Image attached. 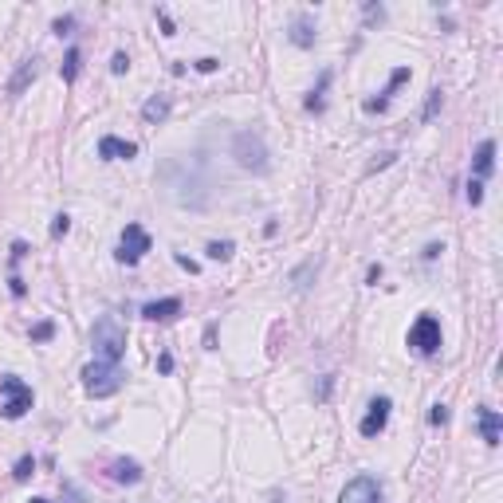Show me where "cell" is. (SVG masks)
I'll return each instance as SVG.
<instances>
[{
    "label": "cell",
    "instance_id": "1",
    "mask_svg": "<svg viewBox=\"0 0 503 503\" xmlns=\"http://www.w3.org/2000/svg\"><path fill=\"white\" fill-rule=\"evenodd\" d=\"M90 350H95V362H110L119 365L122 354H126V326L114 315H102L90 330Z\"/></svg>",
    "mask_w": 503,
    "mask_h": 503
},
{
    "label": "cell",
    "instance_id": "2",
    "mask_svg": "<svg viewBox=\"0 0 503 503\" xmlns=\"http://www.w3.org/2000/svg\"><path fill=\"white\" fill-rule=\"evenodd\" d=\"M232 158H236L248 173H267V169H271V154H267L264 138H260L256 130H240L236 138H232Z\"/></svg>",
    "mask_w": 503,
    "mask_h": 503
},
{
    "label": "cell",
    "instance_id": "3",
    "mask_svg": "<svg viewBox=\"0 0 503 503\" xmlns=\"http://www.w3.org/2000/svg\"><path fill=\"white\" fill-rule=\"evenodd\" d=\"M32 385L24 382V377H16V374H4L0 377V413L8 417V421H20L24 413L32 409Z\"/></svg>",
    "mask_w": 503,
    "mask_h": 503
},
{
    "label": "cell",
    "instance_id": "4",
    "mask_svg": "<svg viewBox=\"0 0 503 503\" xmlns=\"http://www.w3.org/2000/svg\"><path fill=\"white\" fill-rule=\"evenodd\" d=\"M83 385H87L90 397H110L122 389V370L110 362H90L83 365Z\"/></svg>",
    "mask_w": 503,
    "mask_h": 503
},
{
    "label": "cell",
    "instance_id": "5",
    "mask_svg": "<svg viewBox=\"0 0 503 503\" xmlns=\"http://www.w3.org/2000/svg\"><path fill=\"white\" fill-rule=\"evenodd\" d=\"M149 248H154V244H149L146 228H142V224H126V228H122V240H119V252H114V256H119V264L134 267L149 252Z\"/></svg>",
    "mask_w": 503,
    "mask_h": 503
},
{
    "label": "cell",
    "instance_id": "6",
    "mask_svg": "<svg viewBox=\"0 0 503 503\" xmlns=\"http://www.w3.org/2000/svg\"><path fill=\"white\" fill-rule=\"evenodd\" d=\"M409 346H413L421 358L436 354V350H441V323H436L433 315H421L413 326H409Z\"/></svg>",
    "mask_w": 503,
    "mask_h": 503
},
{
    "label": "cell",
    "instance_id": "7",
    "mask_svg": "<svg viewBox=\"0 0 503 503\" xmlns=\"http://www.w3.org/2000/svg\"><path fill=\"white\" fill-rule=\"evenodd\" d=\"M377 499H382V488H377L374 476H354L338 492V503H377Z\"/></svg>",
    "mask_w": 503,
    "mask_h": 503
},
{
    "label": "cell",
    "instance_id": "8",
    "mask_svg": "<svg viewBox=\"0 0 503 503\" xmlns=\"http://www.w3.org/2000/svg\"><path fill=\"white\" fill-rule=\"evenodd\" d=\"M389 409H394L389 397H374L370 409H365V417H362V424H358V433H362V436H377L385 429V421H389Z\"/></svg>",
    "mask_w": 503,
    "mask_h": 503
},
{
    "label": "cell",
    "instance_id": "9",
    "mask_svg": "<svg viewBox=\"0 0 503 503\" xmlns=\"http://www.w3.org/2000/svg\"><path fill=\"white\" fill-rule=\"evenodd\" d=\"M36 75H40V60L36 55H28V60H20V67L12 71V79H8V99H20L24 90L36 83Z\"/></svg>",
    "mask_w": 503,
    "mask_h": 503
},
{
    "label": "cell",
    "instance_id": "10",
    "mask_svg": "<svg viewBox=\"0 0 503 503\" xmlns=\"http://www.w3.org/2000/svg\"><path fill=\"white\" fill-rule=\"evenodd\" d=\"M134 154H138V146L126 142V138H114V134H102L99 138V158L102 161H130Z\"/></svg>",
    "mask_w": 503,
    "mask_h": 503
},
{
    "label": "cell",
    "instance_id": "11",
    "mask_svg": "<svg viewBox=\"0 0 503 503\" xmlns=\"http://www.w3.org/2000/svg\"><path fill=\"white\" fill-rule=\"evenodd\" d=\"M401 83H409V67H397L394 75H389L382 99H365V114H382V110H389V99H394V90L401 87Z\"/></svg>",
    "mask_w": 503,
    "mask_h": 503
},
{
    "label": "cell",
    "instance_id": "12",
    "mask_svg": "<svg viewBox=\"0 0 503 503\" xmlns=\"http://www.w3.org/2000/svg\"><path fill=\"white\" fill-rule=\"evenodd\" d=\"M181 315V299H158V303H146L142 307V318H149V323H169V318Z\"/></svg>",
    "mask_w": 503,
    "mask_h": 503
},
{
    "label": "cell",
    "instance_id": "13",
    "mask_svg": "<svg viewBox=\"0 0 503 503\" xmlns=\"http://www.w3.org/2000/svg\"><path fill=\"white\" fill-rule=\"evenodd\" d=\"M472 169H476V181H488L495 169V142L483 138L480 146H476V158H472Z\"/></svg>",
    "mask_w": 503,
    "mask_h": 503
},
{
    "label": "cell",
    "instance_id": "14",
    "mask_svg": "<svg viewBox=\"0 0 503 503\" xmlns=\"http://www.w3.org/2000/svg\"><path fill=\"white\" fill-rule=\"evenodd\" d=\"M476 421H480V433H483V441L492 444H499V429H503V417L495 413V409H488V405H480V409H476Z\"/></svg>",
    "mask_w": 503,
    "mask_h": 503
},
{
    "label": "cell",
    "instance_id": "15",
    "mask_svg": "<svg viewBox=\"0 0 503 503\" xmlns=\"http://www.w3.org/2000/svg\"><path fill=\"white\" fill-rule=\"evenodd\" d=\"M169 107H173V102H169L166 95H149L146 107H142V122H146V126H158V122H166V119H169Z\"/></svg>",
    "mask_w": 503,
    "mask_h": 503
},
{
    "label": "cell",
    "instance_id": "16",
    "mask_svg": "<svg viewBox=\"0 0 503 503\" xmlns=\"http://www.w3.org/2000/svg\"><path fill=\"white\" fill-rule=\"evenodd\" d=\"M291 43H295V48H311V43H315V20H311L307 12L291 20Z\"/></svg>",
    "mask_w": 503,
    "mask_h": 503
},
{
    "label": "cell",
    "instance_id": "17",
    "mask_svg": "<svg viewBox=\"0 0 503 503\" xmlns=\"http://www.w3.org/2000/svg\"><path fill=\"white\" fill-rule=\"evenodd\" d=\"M110 480H114V483H138L142 480V464L114 460V464H110Z\"/></svg>",
    "mask_w": 503,
    "mask_h": 503
},
{
    "label": "cell",
    "instance_id": "18",
    "mask_svg": "<svg viewBox=\"0 0 503 503\" xmlns=\"http://www.w3.org/2000/svg\"><path fill=\"white\" fill-rule=\"evenodd\" d=\"M79 67H83V51H79V48H71V51H67V60H63V67H60L63 83H75V79H79Z\"/></svg>",
    "mask_w": 503,
    "mask_h": 503
},
{
    "label": "cell",
    "instance_id": "19",
    "mask_svg": "<svg viewBox=\"0 0 503 503\" xmlns=\"http://www.w3.org/2000/svg\"><path fill=\"white\" fill-rule=\"evenodd\" d=\"M441 107H444V90H441V87H433V90H429V99H424L421 119H424V122H433L436 114H441Z\"/></svg>",
    "mask_w": 503,
    "mask_h": 503
},
{
    "label": "cell",
    "instance_id": "20",
    "mask_svg": "<svg viewBox=\"0 0 503 503\" xmlns=\"http://www.w3.org/2000/svg\"><path fill=\"white\" fill-rule=\"evenodd\" d=\"M326 87H330V71H323V75H318V87L311 90V99H307V110H315V114H318V110L326 107V102H323V90H326Z\"/></svg>",
    "mask_w": 503,
    "mask_h": 503
},
{
    "label": "cell",
    "instance_id": "21",
    "mask_svg": "<svg viewBox=\"0 0 503 503\" xmlns=\"http://www.w3.org/2000/svg\"><path fill=\"white\" fill-rule=\"evenodd\" d=\"M205 252H208V260H232L236 244H232V240H213V244H208Z\"/></svg>",
    "mask_w": 503,
    "mask_h": 503
},
{
    "label": "cell",
    "instance_id": "22",
    "mask_svg": "<svg viewBox=\"0 0 503 503\" xmlns=\"http://www.w3.org/2000/svg\"><path fill=\"white\" fill-rule=\"evenodd\" d=\"M315 271H318V260H307L303 267H295V276H291V283H295L299 291H303V287H307V279L315 276Z\"/></svg>",
    "mask_w": 503,
    "mask_h": 503
},
{
    "label": "cell",
    "instance_id": "23",
    "mask_svg": "<svg viewBox=\"0 0 503 503\" xmlns=\"http://www.w3.org/2000/svg\"><path fill=\"white\" fill-rule=\"evenodd\" d=\"M394 161H397V149H385V154H377V158L370 161V169H365V173H377V169L394 166Z\"/></svg>",
    "mask_w": 503,
    "mask_h": 503
},
{
    "label": "cell",
    "instance_id": "24",
    "mask_svg": "<svg viewBox=\"0 0 503 503\" xmlns=\"http://www.w3.org/2000/svg\"><path fill=\"white\" fill-rule=\"evenodd\" d=\"M32 472H36V460H32V456H20V460H16V468H12V476H16V480H28Z\"/></svg>",
    "mask_w": 503,
    "mask_h": 503
},
{
    "label": "cell",
    "instance_id": "25",
    "mask_svg": "<svg viewBox=\"0 0 503 503\" xmlns=\"http://www.w3.org/2000/svg\"><path fill=\"white\" fill-rule=\"evenodd\" d=\"M110 71H114V75H126L130 71V55L126 51H114V55H110Z\"/></svg>",
    "mask_w": 503,
    "mask_h": 503
},
{
    "label": "cell",
    "instance_id": "26",
    "mask_svg": "<svg viewBox=\"0 0 503 503\" xmlns=\"http://www.w3.org/2000/svg\"><path fill=\"white\" fill-rule=\"evenodd\" d=\"M67 232H71V217H67V213H60V217L51 220V236L60 240V236H67Z\"/></svg>",
    "mask_w": 503,
    "mask_h": 503
},
{
    "label": "cell",
    "instance_id": "27",
    "mask_svg": "<svg viewBox=\"0 0 503 503\" xmlns=\"http://www.w3.org/2000/svg\"><path fill=\"white\" fill-rule=\"evenodd\" d=\"M51 335H55V326H51V323H40V326H32V342H48Z\"/></svg>",
    "mask_w": 503,
    "mask_h": 503
},
{
    "label": "cell",
    "instance_id": "28",
    "mask_svg": "<svg viewBox=\"0 0 503 503\" xmlns=\"http://www.w3.org/2000/svg\"><path fill=\"white\" fill-rule=\"evenodd\" d=\"M480 201H483V181H468V205H480Z\"/></svg>",
    "mask_w": 503,
    "mask_h": 503
},
{
    "label": "cell",
    "instance_id": "29",
    "mask_svg": "<svg viewBox=\"0 0 503 503\" xmlns=\"http://www.w3.org/2000/svg\"><path fill=\"white\" fill-rule=\"evenodd\" d=\"M362 16H365V24H377V20L385 16V8H382V4H365V8H362Z\"/></svg>",
    "mask_w": 503,
    "mask_h": 503
},
{
    "label": "cell",
    "instance_id": "30",
    "mask_svg": "<svg viewBox=\"0 0 503 503\" xmlns=\"http://www.w3.org/2000/svg\"><path fill=\"white\" fill-rule=\"evenodd\" d=\"M71 28H75V16H60V20L51 24V32H55V36H67Z\"/></svg>",
    "mask_w": 503,
    "mask_h": 503
},
{
    "label": "cell",
    "instance_id": "31",
    "mask_svg": "<svg viewBox=\"0 0 503 503\" xmlns=\"http://www.w3.org/2000/svg\"><path fill=\"white\" fill-rule=\"evenodd\" d=\"M429 424H448V405H433V413H429Z\"/></svg>",
    "mask_w": 503,
    "mask_h": 503
},
{
    "label": "cell",
    "instance_id": "32",
    "mask_svg": "<svg viewBox=\"0 0 503 503\" xmlns=\"http://www.w3.org/2000/svg\"><path fill=\"white\" fill-rule=\"evenodd\" d=\"M220 67V60H213V55H205V60H197V71L201 75H213V71Z\"/></svg>",
    "mask_w": 503,
    "mask_h": 503
},
{
    "label": "cell",
    "instance_id": "33",
    "mask_svg": "<svg viewBox=\"0 0 503 503\" xmlns=\"http://www.w3.org/2000/svg\"><path fill=\"white\" fill-rule=\"evenodd\" d=\"M24 256H28V244H24V240H16V244H12V267L20 264Z\"/></svg>",
    "mask_w": 503,
    "mask_h": 503
},
{
    "label": "cell",
    "instance_id": "34",
    "mask_svg": "<svg viewBox=\"0 0 503 503\" xmlns=\"http://www.w3.org/2000/svg\"><path fill=\"white\" fill-rule=\"evenodd\" d=\"M8 283H12V295H16V299H24V295H28V287H24V279H20V276H12Z\"/></svg>",
    "mask_w": 503,
    "mask_h": 503
},
{
    "label": "cell",
    "instance_id": "35",
    "mask_svg": "<svg viewBox=\"0 0 503 503\" xmlns=\"http://www.w3.org/2000/svg\"><path fill=\"white\" fill-rule=\"evenodd\" d=\"M382 279V264H370L365 267V283H377Z\"/></svg>",
    "mask_w": 503,
    "mask_h": 503
},
{
    "label": "cell",
    "instance_id": "36",
    "mask_svg": "<svg viewBox=\"0 0 503 503\" xmlns=\"http://www.w3.org/2000/svg\"><path fill=\"white\" fill-rule=\"evenodd\" d=\"M158 370H161V374H169V370H173V354H161L158 358Z\"/></svg>",
    "mask_w": 503,
    "mask_h": 503
},
{
    "label": "cell",
    "instance_id": "37",
    "mask_svg": "<svg viewBox=\"0 0 503 503\" xmlns=\"http://www.w3.org/2000/svg\"><path fill=\"white\" fill-rule=\"evenodd\" d=\"M441 252H444V244H429V248H424V260H436Z\"/></svg>",
    "mask_w": 503,
    "mask_h": 503
},
{
    "label": "cell",
    "instance_id": "38",
    "mask_svg": "<svg viewBox=\"0 0 503 503\" xmlns=\"http://www.w3.org/2000/svg\"><path fill=\"white\" fill-rule=\"evenodd\" d=\"M205 346H208V350L217 346V326H208V330H205Z\"/></svg>",
    "mask_w": 503,
    "mask_h": 503
},
{
    "label": "cell",
    "instance_id": "39",
    "mask_svg": "<svg viewBox=\"0 0 503 503\" xmlns=\"http://www.w3.org/2000/svg\"><path fill=\"white\" fill-rule=\"evenodd\" d=\"M177 264H181V267H185L189 276H193V271H197V264H193V260H189V256H177Z\"/></svg>",
    "mask_w": 503,
    "mask_h": 503
},
{
    "label": "cell",
    "instance_id": "40",
    "mask_svg": "<svg viewBox=\"0 0 503 503\" xmlns=\"http://www.w3.org/2000/svg\"><path fill=\"white\" fill-rule=\"evenodd\" d=\"M32 503H51V499H32Z\"/></svg>",
    "mask_w": 503,
    "mask_h": 503
}]
</instances>
